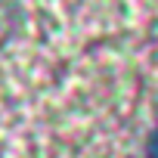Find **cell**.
I'll use <instances>...</instances> for the list:
<instances>
[{
    "mask_svg": "<svg viewBox=\"0 0 158 158\" xmlns=\"http://www.w3.org/2000/svg\"><path fill=\"white\" fill-rule=\"evenodd\" d=\"M143 158H158V130L149 136V143H146V152H143Z\"/></svg>",
    "mask_w": 158,
    "mask_h": 158,
    "instance_id": "6da1fadb",
    "label": "cell"
}]
</instances>
